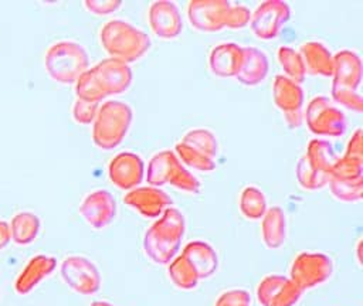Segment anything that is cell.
<instances>
[{"instance_id": "cell-11", "label": "cell", "mask_w": 363, "mask_h": 306, "mask_svg": "<svg viewBox=\"0 0 363 306\" xmlns=\"http://www.w3.org/2000/svg\"><path fill=\"white\" fill-rule=\"evenodd\" d=\"M303 290L289 278L278 273L265 275L257 285L255 296L261 306H295Z\"/></svg>"}, {"instance_id": "cell-1", "label": "cell", "mask_w": 363, "mask_h": 306, "mask_svg": "<svg viewBox=\"0 0 363 306\" xmlns=\"http://www.w3.org/2000/svg\"><path fill=\"white\" fill-rule=\"evenodd\" d=\"M132 69L115 58H104L85 69L74 84L75 96L82 101L99 103L108 96L126 92L132 85Z\"/></svg>"}, {"instance_id": "cell-2", "label": "cell", "mask_w": 363, "mask_h": 306, "mask_svg": "<svg viewBox=\"0 0 363 306\" xmlns=\"http://www.w3.org/2000/svg\"><path fill=\"white\" fill-rule=\"evenodd\" d=\"M186 232L183 212L170 205L143 234V252L156 265H167L179 252Z\"/></svg>"}, {"instance_id": "cell-9", "label": "cell", "mask_w": 363, "mask_h": 306, "mask_svg": "<svg viewBox=\"0 0 363 306\" xmlns=\"http://www.w3.org/2000/svg\"><path fill=\"white\" fill-rule=\"evenodd\" d=\"M333 273V261L328 254L302 251L289 266V278L302 289H313L325 283Z\"/></svg>"}, {"instance_id": "cell-29", "label": "cell", "mask_w": 363, "mask_h": 306, "mask_svg": "<svg viewBox=\"0 0 363 306\" xmlns=\"http://www.w3.org/2000/svg\"><path fill=\"white\" fill-rule=\"evenodd\" d=\"M277 60L286 78L296 84H302L305 81L306 69L299 51L288 45H281L277 51Z\"/></svg>"}, {"instance_id": "cell-8", "label": "cell", "mask_w": 363, "mask_h": 306, "mask_svg": "<svg viewBox=\"0 0 363 306\" xmlns=\"http://www.w3.org/2000/svg\"><path fill=\"white\" fill-rule=\"evenodd\" d=\"M60 275L64 283L78 295H95L101 289L102 276L96 264L81 254L64 256L60 264Z\"/></svg>"}, {"instance_id": "cell-31", "label": "cell", "mask_w": 363, "mask_h": 306, "mask_svg": "<svg viewBox=\"0 0 363 306\" xmlns=\"http://www.w3.org/2000/svg\"><path fill=\"white\" fill-rule=\"evenodd\" d=\"M180 140L211 159H216V156L218 154V140L214 132H211L210 129H206V128L190 129L182 136Z\"/></svg>"}, {"instance_id": "cell-18", "label": "cell", "mask_w": 363, "mask_h": 306, "mask_svg": "<svg viewBox=\"0 0 363 306\" xmlns=\"http://www.w3.org/2000/svg\"><path fill=\"white\" fill-rule=\"evenodd\" d=\"M242 62V47L233 41L216 44L208 52L210 71L220 78H235Z\"/></svg>"}, {"instance_id": "cell-14", "label": "cell", "mask_w": 363, "mask_h": 306, "mask_svg": "<svg viewBox=\"0 0 363 306\" xmlns=\"http://www.w3.org/2000/svg\"><path fill=\"white\" fill-rule=\"evenodd\" d=\"M228 0H191L187 4V18L193 28L216 33L224 28Z\"/></svg>"}, {"instance_id": "cell-20", "label": "cell", "mask_w": 363, "mask_h": 306, "mask_svg": "<svg viewBox=\"0 0 363 306\" xmlns=\"http://www.w3.org/2000/svg\"><path fill=\"white\" fill-rule=\"evenodd\" d=\"M182 255L197 272L200 280L211 278L218 269V255L211 244L203 239L189 241L182 251Z\"/></svg>"}, {"instance_id": "cell-7", "label": "cell", "mask_w": 363, "mask_h": 306, "mask_svg": "<svg viewBox=\"0 0 363 306\" xmlns=\"http://www.w3.org/2000/svg\"><path fill=\"white\" fill-rule=\"evenodd\" d=\"M303 120L308 129L316 136L339 137L347 129L345 113L325 95L313 96L303 112Z\"/></svg>"}, {"instance_id": "cell-33", "label": "cell", "mask_w": 363, "mask_h": 306, "mask_svg": "<svg viewBox=\"0 0 363 306\" xmlns=\"http://www.w3.org/2000/svg\"><path fill=\"white\" fill-rule=\"evenodd\" d=\"M332 196L343 203H357L362 200L363 194V178L357 180H343V178H329L328 183Z\"/></svg>"}, {"instance_id": "cell-15", "label": "cell", "mask_w": 363, "mask_h": 306, "mask_svg": "<svg viewBox=\"0 0 363 306\" xmlns=\"http://www.w3.org/2000/svg\"><path fill=\"white\" fill-rule=\"evenodd\" d=\"M123 203L143 218L156 220L167 207L172 205V198L160 187L147 184L126 191Z\"/></svg>"}, {"instance_id": "cell-4", "label": "cell", "mask_w": 363, "mask_h": 306, "mask_svg": "<svg viewBox=\"0 0 363 306\" xmlns=\"http://www.w3.org/2000/svg\"><path fill=\"white\" fill-rule=\"evenodd\" d=\"M133 119L132 106L119 99H108L99 105L92 122V142L101 150L118 147L126 137Z\"/></svg>"}, {"instance_id": "cell-5", "label": "cell", "mask_w": 363, "mask_h": 306, "mask_svg": "<svg viewBox=\"0 0 363 306\" xmlns=\"http://www.w3.org/2000/svg\"><path fill=\"white\" fill-rule=\"evenodd\" d=\"M44 68L52 81L71 85L89 68V55L85 47L75 40H57L45 50Z\"/></svg>"}, {"instance_id": "cell-26", "label": "cell", "mask_w": 363, "mask_h": 306, "mask_svg": "<svg viewBox=\"0 0 363 306\" xmlns=\"http://www.w3.org/2000/svg\"><path fill=\"white\" fill-rule=\"evenodd\" d=\"M303 156L315 170L329 176H330V169L337 159L332 143L320 137H315L308 142Z\"/></svg>"}, {"instance_id": "cell-43", "label": "cell", "mask_w": 363, "mask_h": 306, "mask_svg": "<svg viewBox=\"0 0 363 306\" xmlns=\"http://www.w3.org/2000/svg\"><path fill=\"white\" fill-rule=\"evenodd\" d=\"M362 239H359L357 241V244H356V259H357V264L359 265H362Z\"/></svg>"}, {"instance_id": "cell-28", "label": "cell", "mask_w": 363, "mask_h": 306, "mask_svg": "<svg viewBox=\"0 0 363 306\" xmlns=\"http://www.w3.org/2000/svg\"><path fill=\"white\" fill-rule=\"evenodd\" d=\"M167 276L172 280V283L182 290L196 289L200 282L197 272L182 254L176 255L167 264Z\"/></svg>"}, {"instance_id": "cell-12", "label": "cell", "mask_w": 363, "mask_h": 306, "mask_svg": "<svg viewBox=\"0 0 363 306\" xmlns=\"http://www.w3.org/2000/svg\"><path fill=\"white\" fill-rule=\"evenodd\" d=\"M145 177V162L135 152H119L108 163V178L119 190L139 187Z\"/></svg>"}, {"instance_id": "cell-41", "label": "cell", "mask_w": 363, "mask_h": 306, "mask_svg": "<svg viewBox=\"0 0 363 306\" xmlns=\"http://www.w3.org/2000/svg\"><path fill=\"white\" fill-rule=\"evenodd\" d=\"M284 120L289 129H298L303 123V110L284 113Z\"/></svg>"}, {"instance_id": "cell-40", "label": "cell", "mask_w": 363, "mask_h": 306, "mask_svg": "<svg viewBox=\"0 0 363 306\" xmlns=\"http://www.w3.org/2000/svg\"><path fill=\"white\" fill-rule=\"evenodd\" d=\"M343 156L353 157V159H360L363 160V147H362V129L357 128L352 136L347 140L346 144V152Z\"/></svg>"}, {"instance_id": "cell-44", "label": "cell", "mask_w": 363, "mask_h": 306, "mask_svg": "<svg viewBox=\"0 0 363 306\" xmlns=\"http://www.w3.org/2000/svg\"><path fill=\"white\" fill-rule=\"evenodd\" d=\"M91 306H116V305H113V303H111L108 300H94L91 303Z\"/></svg>"}, {"instance_id": "cell-30", "label": "cell", "mask_w": 363, "mask_h": 306, "mask_svg": "<svg viewBox=\"0 0 363 306\" xmlns=\"http://www.w3.org/2000/svg\"><path fill=\"white\" fill-rule=\"evenodd\" d=\"M173 152L184 167H189V169L200 171V173H210L216 169L214 159H211V157L206 156L204 153L196 150L194 147L183 143L182 140L176 142Z\"/></svg>"}, {"instance_id": "cell-37", "label": "cell", "mask_w": 363, "mask_h": 306, "mask_svg": "<svg viewBox=\"0 0 363 306\" xmlns=\"http://www.w3.org/2000/svg\"><path fill=\"white\" fill-rule=\"evenodd\" d=\"M98 108H99V103L96 102H88V101L75 98L71 109L72 119L79 125H92L95 115L98 112Z\"/></svg>"}, {"instance_id": "cell-17", "label": "cell", "mask_w": 363, "mask_h": 306, "mask_svg": "<svg viewBox=\"0 0 363 306\" xmlns=\"http://www.w3.org/2000/svg\"><path fill=\"white\" fill-rule=\"evenodd\" d=\"M57 268V258L47 254H37L31 256L27 264L23 266L20 273L14 280V290L18 295H27L40 282L48 278Z\"/></svg>"}, {"instance_id": "cell-22", "label": "cell", "mask_w": 363, "mask_h": 306, "mask_svg": "<svg viewBox=\"0 0 363 306\" xmlns=\"http://www.w3.org/2000/svg\"><path fill=\"white\" fill-rule=\"evenodd\" d=\"M299 54L303 60L306 72L319 76H332L333 71V54L330 50L318 40L305 41L301 44Z\"/></svg>"}, {"instance_id": "cell-24", "label": "cell", "mask_w": 363, "mask_h": 306, "mask_svg": "<svg viewBox=\"0 0 363 306\" xmlns=\"http://www.w3.org/2000/svg\"><path fill=\"white\" fill-rule=\"evenodd\" d=\"M286 215L279 205L268 207L261 218V239L268 249H278L286 241Z\"/></svg>"}, {"instance_id": "cell-23", "label": "cell", "mask_w": 363, "mask_h": 306, "mask_svg": "<svg viewBox=\"0 0 363 306\" xmlns=\"http://www.w3.org/2000/svg\"><path fill=\"white\" fill-rule=\"evenodd\" d=\"M272 98L275 106L284 113L302 110L303 89L301 84L294 82L284 74H278L272 82Z\"/></svg>"}, {"instance_id": "cell-16", "label": "cell", "mask_w": 363, "mask_h": 306, "mask_svg": "<svg viewBox=\"0 0 363 306\" xmlns=\"http://www.w3.org/2000/svg\"><path fill=\"white\" fill-rule=\"evenodd\" d=\"M147 20L153 34L160 40H174L183 30V18L174 1H152L147 10Z\"/></svg>"}, {"instance_id": "cell-25", "label": "cell", "mask_w": 363, "mask_h": 306, "mask_svg": "<svg viewBox=\"0 0 363 306\" xmlns=\"http://www.w3.org/2000/svg\"><path fill=\"white\" fill-rule=\"evenodd\" d=\"M10 225L11 241L17 245H30L33 244L41 230L40 217L28 210L18 211L13 215Z\"/></svg>"}, {"instance_id": "cell-42", "label": "cell", "mask_w": 363, "mask_h": 306, "mask_svg": "<svg viewBox=\"0 0 363 306\" xmlns=\"http://www.w3.org/2000/svg\"><path fill=\"white\" fill-rule=\"evenodd\" d=\"M10 241H11L10 225L7 221L0 220V251H3L9 245Z\"/></svg>"}, {"instance_id": "cell-19", "label": "cell", "mask_w": 363, "mask_h": 306, "mask_svg": "<svg viewBox=\"0 0 363 306\" xmlns=\"http://www.w3.org/2000/svg\"><path fill=\"white\" fill-rule=\"evenodd\" d=\"M332 85H339L357 91L362 82V60L360 55L349 48L339 50L333 54Z\"/></svg>"}, {"instance_id": "cell-38", "label": "cell", "mask_w": 363, "mask_h": 306, "mask_svg": "<svg viewBox=\"0 0 363 306\" xmlns=\"http://www.w3.org/2000/svg\"><path fill=\"white\" fill-rule=\"evenodd\" d=\"M251 298L245 289L233 288L221 292L216 299L214 306H250Z\"/></svg>"}, {"instance_id": "cell-34", "label": "cell", "mask_w": 363, "mask_h": 306, "mask_svg": "<svg viewBox=\"0 0 363 306\" xmlns=\"http://www.w3.org/2000/svg\"><path fill=\"white\" fill-rule=\"evenodd\" d=\"M330 178L357 180L363 178V160L347 156L337 157L330 169Z\"/></svg>"}, {"instance_id": "cell-35", "label": "cell", "mask_w": 363, "mask_h": 306, "mask_svg": "<svg viewBox=\"0 0 363 306\" xmlns=\"http://www.w3.org/2000/svg\"><path fill=\"white\" fill-rule=\"evenodd\" d=\"M330 95L332 99L345 106L346 109H350L356 113H362L363 110V99L362 95L350 88H345V86H339V85H332L330 86Z\"/></svg>"}, {"instance_id": "cell-13", "label": "cell", "mask_w": 363, "mask_h": 306, "mask_svg": "<svg viewBox=\"0 0 363 306\" xmlns=\"http://www.w3.org/2000/svg\"><path fill=\"white\" fill-rule=\"evenodd\" d=\"M116 212V200L105 188L89 191L79 204L81 217L94 230L106 228L115 220Z\"/></svg>"}, {"instance_id": "cell-6", "label": "cell", "mask_w": 363, "mask_h": 306, "mask_svg": "<svg viewBox=\"0 0 363 306\" xmlns=\"http://www.w3.org/2000/svg\"><path fill=\"white\" fill-rule=\"evenodd\" d=\"M145 177L147 184L153 187L169 184L190 194H197L201 190L200 180L180 163L170 149L156 152L150 157L147 169H145Z\"/></svg>"}, {"instance_id": "cell-21", "label": "cell", "mask_w": 363, "mask_h": 306, "mask_svg": "<svg viewBox=\"0 0 363 306\" xmlns=\"http://www.w3.org/2000/svg\"><path fill=\"white\" fill-rule=\"evenodd\" d=\"M269 62L267 54L257 47H242V62L235 79L245 86H257L267 78Z\"/></svg>"}, {"instance_id": "cell-10", "label": "cell", "mask_w": 363, "mask_h": 306, "mask_svg": "<svg viewBox=\"0 0 363 306\" xmlns=\"http://www.w3.org/2000/svg\"><path fill=\"white\" fill-rule=\"evenodd\" d=\"M291 17V6L284 0H267L251 11L250 27L259 40H274Z\"/></svg>"}, {"instance_id": "cell-3", "label": "cell", "mask_w": 363, "mask_h": 306, "mask_svg": "<svg viewBox=\"0 0 363 306\" xmlns=\"http://www.w3.org/2000/svg\"><path fill=\"white\" fill-rule=\"evenodd\" d=\"M99 42L105 52L125 64L140 60L150 48V37L123 18H111L99 28Z\"/></svg>"}, {"instance_id": "cell-36", "label": "cell", "mask_w": 363, "mask_h": 306, "mask_svg": "<svg viewBox=\"0 0 363 306\" xmlns=\"http://www.w3.org/2000/svg\"><path fill=\"white\" fill-rule=\"evenodd\" d=\"M250 20H251V10L245 4L230 3L225 13L224 28H231V30L244 28L245 26L250 24Z\"/></svg>"}, {"instance_id": "cell-39", "label": "cell", "mask_w": 363, "mask_h": 306, "mask_svg": "<svg viewBox=\"0 0 363 306\" xmlns=\"http://www.w3.org/2000/svg\"><path fill=\"white\" fill-rule=\"evenodd\" d=\"M84 7L95 16H108L122 7L121 0H85Z\"/></svg>"}, {"instance_id": "cell-32", "label": "cell", "mask_w": 363, "mask_h": 306, "mask_svg": "<svg viewBox=\"0 0 363 306\" xmlns=\"http://www.w3.org/2000/svg\"><path fill=\"white\" fill-rule=\"evenodd\" d=\"M295 176L298 180V184L303 188V190H322L323 187L328 186L330 176L320 173L318 170H315L309 162L306 160V157L302 154L295 166Z\"/></svg>"}, {"instance_id": "cell-27", "label": "cell", "mask_w": 363, "mask_h": 306, "mask_svg": "<svg viewBox=\"0 0 363 306\" xmlns=\"http://www.w3.org/2000/svg\"><path fill=\"white\" fill-rule=\"evenodd\" d=\"M238 208L244 218L250 221L261 220L268 208V203L264 191L254 184H248L242 187L238 197Z\"/></svg>"}]
</instances>
